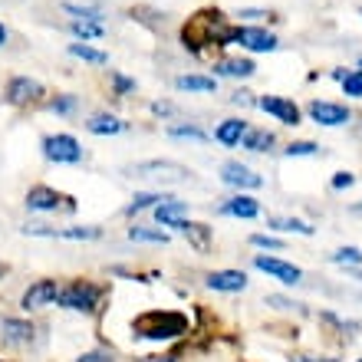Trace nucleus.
Segmentation results:
<instances>
[{"instance_id": "obj_30", "label": "nucleus", "mask_w": 362, "mask_h": 362, "mask_svg": "<svg viewBox=\"0 0 362 362\" xmlns=\"http://www.w3.org/2000/svg\"><path fill=\"white\" fill-rule=\"evenodd\" d=\"M69 30H73V37H79V40H95V37H103L105 33L103 23H83V20H73Z\"/></svg>"}, {"instance_id": "obj_18", "label": "nucleus", "mask_w": 362, "mask_h": 362, "mask_svg": "<svg viewBox=\"0 0 362 362\" xmlns=\"http://www.w3.org/2000/svg\"><path fill=\"white\" fill-rule=\"evenodd\" d=\"M175 230H181V234H185V238H188L191 244H194V250H198V254H208V250H211V228H208V224L181 221V224H178Z\"/></svg>"}, {"instance_id": "obj_43", "label": "nucleus", "mask_w": 362, "mask_h": 362, "mask_svg": "<svg viewBox=\"0 0 362 362\" xmlns=\"http://www.w3.org/2000/svg\"><path fill=\"white\" fill-rule=\"evenodd\" d=\"M142 362H175V359H172V356H145Z\"/></svg>"}, {"instance_id": "obj_19", "label": "nucleus", "mask_w": 362, "mask_h": 362, "mask_svg": "<svg viewBox=\"0 0 362 362\" xmlns=\"http://www.w3.org/2000/svg\"><path fill=\"white\" fill-rule=\"evenodd\" d=\"M221 211H224V214H230V218H257L260 204L254 198H247V194H238V198L224 201V204H221Z\"/></svg>"}, {"instance_id": "obj_5", "label": "nucleus", "mask_w": 362, "mask_h": 362, "mask_svg": "<svg viewBox=\"0 0 362 362\" xmlns=\"http://www.w3.org/2000/svg\"><path fill=\"white\" fill-rule=\"evenodd\" d=\"M57 293H59V284L57 280H49V276H43V280H33V284L23 290V296H20V310H43V306L57 303Z\"/></svg>"}, {"instance_id": "obj_4", "label": "nucleus", "mask_w": 362, "mask_h": 362, "mask_svg": "<svg viewBox=\"0 0 362 362\" xmlns=\"http://www.w3.org/2000/svg\"><path fill=\"white\" fill-rule=\"evenodd\" d=\"M43 155L57 165H76L83 162V148L73 135H47L43 139Z\"/></svg>"}, {"instance_id": "obj_26", "label": "nucleus", "mask_w": 362, "mask_h": 362, "mask_svg": "<svg viewBox=\"0 0 362 362\" xmlns=\"http://www.w3.org/2000/svg\"><path fill=\"white\" fill-rule=\"evenodd\" d=\"M162 201H168V198L158 194V191H142V194H135L132 198V204L125 208V214H139V211H145V208H158Z\"/></svg>"}, {"instance_id": "obj_33", "label": "nucleus", "mask_w": 362, "mask_h": 362, "mask_svg": "<svg viewBox=\"0 0 362 362\" xmlns=\"http://www.w3.org/2000/svg\"><path fill=\"white\" fill-rule=\"evenodd\" d=\"M343 93L346 95H362V69H353L343 76Z\"/></svg>"}, {"instance_id": "obj_16", "label": "nucleus", "mask_w": 362, "mask_h": 362, "mask_svg": "<svg viewBox=\"0 0 362 362\" xmlns=\"http://www.w3.org/2000/svg\"><path fill=\"white\" fill-rule=\"evenodd\" d=\"M33 323H27V320H4L0 323V336H4V343L10 346H27L30 339H33Z\"/></svg>"}, {"instance_id": "obj_31", "label": "nucleus", "mask_w": 362, "mask_h": 362, "mask_svg": "<svg viewBox=\"0 0 362 362\" xmlns=\"http://www.w3.org/2000/svg\"><path fill=\"white\" fill-rule=\"evenodd\" d=\"M333 264H343V267H359V264H362V250L359 247H339V250H333Z\"/></svg>"}, {"instance_id": "obj_20", "label": "nucleus", "mask_w": 362, "mask_h": 362, "mask_svg": "<svg viewBox=\"0 0 362 362\" xmlns=\"http://www.w3.org/2000/svg\"><path fill=\"white\" fill-rule=\"evenodd\" d=\"M244 132H247V122H244V119H224V122L218 125L214 139H218L221 145H240Z\"/></svg>"}, {"instance_id": "obj_45", "label": "nucleus", "mask_w": 362, "mask_h": 362, "mask_svg": "<svg viewBox=\"0 0 362 362\" xmlns=\"http://www.w3.org/2000/svg\"><path fill=\"white\" fill-rule=\"evenodd\" d=\"M0 274H4V264H0Z\"/></svg>"}, {"instance_id": "obj_17", "label": "nucleus", "mask_w": 362, "mask_h": 362, "mask_svg": "<svg viewBox=\"0 0 362 362\" xmlns=\"http://www.w3.org/2000/svg\"><path fill=\"white\" fill-rule=\"evenodd\" d=\"M185 214H188V201H162L158 208H155V221L162 224V228H178L181 221H185Z\"/></svg>"}, {"instance_id": "obj_39", "label": "nucleus", "mask_w": 362, "mask_h": 362, "mask_svg": "<svg viewBox=\"0 0 362 362\" xmlns=\"http://www.w3.org/2000/svg\"><path fill=\"white\" fill-rule=\"evenodd\" d=\"M353 175H349V172H339V175H336V178H333V188H349V185H353Z\"/></svg>"}, {"instance_id": "obj_42", "label": "nucleus", "mask_w": 362, "mask_h": 362, "mask_svg": "<svg viewBox=\"0 0 362 362\" xmlns=\"http://www.w3.org/2000/svg\"><path fill=\"white\" fill-rule=\"evenodd\" d=\"M240 17H250V20H260V17H270L264 10H240Z\"/></svg>"}, {"instance_id": "obj_27", "label": "nucleus", "mask_w": 362, "mask_h": 362, "mask_svg": "<svg viewBox=\"0 0 362 362\" xmlns=\"http://www.w3.org/2000/svg\"><path fill=\"white\" fill-rule=\"evenodd\" d=\"M69 53H73L76 59L95 63V66H105V63H109V57H105L103 49H93V47H86V43H69Z\"/></svg>"}, {"instance_id": "obj_44", "label": "nucleus", "mask_w": 362, "mask_h": 362, "mask_svg": "<svg viewBox=\"0 0 362 362\" xmlns=\"http://www.w3.org/2000/svg\"><path fill=\"white\" fill-rule=\"evenodd\" d=\"M4 43H7V27L0 23V47H4Z\"/></svg>"}, {"instance_id": "obj_37", "label": "nucleus", "mask_w": 362, "mask_h": 362, "mask_svg": "<svg viewBox=\"0 0 362 362\" xmlns=\"http://www.w3.org/2000/svg\"><path fill=\"white\" fill-rule=\"evenodd\" d=\"M112 86H115V93H119V95H122V93H132V89H135V79L122 76V73H112Z\"/></svg>"}, {"instance_id": "obj_11", "label": "nucleus", "mask_w": 362, "mask_h": 362, "mask_svg": "<svg viewBox=\"0 0 362 362\" xmlns=\"http://www.w3.org/2000/svg\"><path fill=\"white\" fill-rule=\"evenodd\" d=\"M257 105L264 109V112L276 115L284 125H300V109H296L290 99H284V95H260Z\"/></svg>"}, {"instance_id": "obj_9", "label": "nucleus", "mask_w": 362, "mask_h": 362, "mask_svg": "<svg viewBox=\"0 0 362 362\" xmlns=\"http://www.w3.org/2000/svg\"><path fill=\"white\" fill-rule=\"evenodd\" d=\"M221 181L224 185H230V188H247V191H254V188H260L264 185V178H260L257 172H250L247 165H240V162H224L221 165Z\"/></svg>"}, {"instance_id": "obj_35", "label": "nucleus", "mask_w": 362, "mask_h": 362, "mask_svg": "<svg viewBox=\"0 0 362 362\" xmlns=\"http://www.w3.org/2000/svg\"><path fill=\"white\" fill-rule=\"evenodd\" d=\"M250 244H254V247H267V250H284V240L270 238V234H254Z\"/></svg>"}, {"instance_id": "obj_36", "label": "nucleus", "mask_w": 362, "mask_h": 362, "mask_svg": "<svg viewBox=\"0 0 362 362\" xmlns=\"http://www.w3.org/2000/svg\"><path fill=\"white\" fill-rule=\"evenodd\" d=\"M49 109H53V112H73V109H76V95H59V99H53Z\"/></svg>"}, {"instance_id": "obj_6", "label": "nucleus", "mask_w": 362, "mask_h": 362, "mask_svg": "<svg viewBox=\"0 0 362 362\" xmlns=\"http://www.w3.org/2000/svg\"><path fill=\"white\" fill-rule=\"evenodd\" d=\"M228 43H240L244 49H254V53H270V49H276V37L260 27L228 30Z\"/></svg>"}, {"instance_id": "obj_25", "label": "nucleus", "mask_w": 362, "mask_h": 362, "mask_svg": "<svg viewBox=\"0 0 362 362\" xmlns=\"http://www.w3.org/2000/svg\"><path fill=\"white\" fill-rule=\"evenodd\" d=\"M129 240H139V244H168V234H165V230L135 224V228H129Z\"/></svg>"}, {"instance_id": "obj_38", "label": "nucleus", "mask_w": 362, "mask_h": 362, "mask_svg": "<svg viewBox=\"0 0 362 362\" xmlns=\"http://www.w3.org/2000/svg\"><path fill=\"white\" fill-rule=\"evenodd\" d=\"M267 303L280 306V310H293V306H300V303H293V300H286V296H267Z\"/></svg>"}, {"instance_id": "obj_21", "label": "nucleus", "mask_w": 362, "mask_h": 362, "mask_svg": "<svg viewBox=\"0 0 362 362\" xmlns=\"http://www.w3.org/2000/svg\"><path fill=\"white\" fill-rule=\"evenodd\" d=\"M254 63L250 59H221L218 66H214V73L218 76H234V79H247V76H254Z\"/></svg>"}, {"instance_id": "obj_10", "label": "nucleus", "mask_w": 362, "mask_h": 362, "mask_svg": "<svg viewBox=\"0 0 362 362\" xmlns=\"http://www.w3.org/2000/svg\"><path fill=\"white\" fill-rule=\"evenodd\" d=\"M254 267L276 276V280H284V284H300V280H303V270L293 267V264H286V260H280V257H264V254H257V257H254Z\"/></svg>"}, {"instance_id": "obj_1", "label": "nucleus", "mask_w": 362, "mask_h": 362, "mask_svg": "<svg viewBox=\"0 0 362 362\" xmlns=\"http://www.w3.org/2000/svg\"><path fill=\"white\" fill-rule=\"evenodd\" d=\"M181 43L191 53H201L204 47H228V30L221 20V10H201L185 23L181 30Z\"/></svg>"}, {"instance_id": "obj_46", "label": "nucleus", "mask_w": 362, "mask_h": 362, "mask_svg": "<svg viewBox=\"0 0 362 362\" xmlns=\"http://www.w3.org/2000/svg\"><path fill=\"white\" fill-rule=\"evenodd\" d=\"M359 69H362V59H359Z\"/></svg>"}, {"instance_id": "obj_13", "label": "nucleus", "mask_w": 362, "mask_h": 362, "mask_svg": "<svg viewBox=\"0 0 362 362\" xmlns=\"http://www.w3.org/2000/svg\"><path fill=\"white\" fill-rule=\"evenodd\" d=\"M310 115H313L316 125H329V129L349 122V109H346V105L320 103V99H316V103H310Z\"/></svg>"}, {"instance_id": "obj_22", "label": "nucleus", "mask_w": 362, "mask_h": 362, "mask_svg": "<svg viewBox=\"0 0 362 362\" xmlns=\"http://www.w3.org/2000/svg\"><path fill=\"white\" fill-rule=\"evenodd\" d=\"M86 129L93 135H119V132H125V122L115 119V115H93L86 122Z\"/></svg>"}, {"instance_id": "obj_15", "label": "nucleus", "mask_w": 362, "mask_h": 362, "mask_svg": "<svg viewBox=\"0 0 362 362\" xmlns=\"http://www.w3.org/2000/svg\"><path fill=\"white\" fill-rule=\"evenodd\" d=\"M63 201H69V198H63L59 191L47 188V185H33V188L27 191V208L30 211H57Z\"/></svg>"}, {"instance_id": "obj_7", "label": "nucleus", "mask_w": 362, "mask_h": 362, "mask_svg": "<svg viewBox=\"0 0 362 362\" xmlns=\"http://www.w3.org/2000/svg\"><path fill=\"white\" fill-rule=\"evenodd\" d=\"M23 234H30V238H53V240H95L103 238V230L99 228H49V224H27L23 228Z\"/></svg>"}, {"instance_id": "obj_8", "label": "nucleus", "mask_w": 362, "mask_h": 362, "mask_svg": "<svg viewBox=\"0 0 362 362\" xmlns=\"http://www.w3.org/2000/svg\"><path fill=\"white\" fill-rule=\"evenodd\" d=\"M129 172L135 175V178H168V181H181V178H188V168L178 162H139L132 165Z\"/></svg>"}, {"instance_id": "obj_41", "label": "nucleus", "mask_w": 362, "mask_h": 362, "mask_svg": "<svg viewBox=\"0 0 362 362\" xmlns=\"http://www.w3.org/2000/svg\"><path fill=\"white\" fill-rule=\"evenodd\" d=\"M152 112H155V115H172V112H175V105H172V103H155V105H152Z\"/></svg>"}, {"instance_id": "obj_34", "label": "nucleus", "mask_w": 362, "mask_h": 362, "mask_svg": "<svg viewBox=\"0 0 362 362\" xmlns=\"http://www.w3.org/2000/svg\"><path fill=\"white\" fill-rule=\"evenodd\" d=\"M320 152V145L316 142H290L286 145V155L290 158H300V155H316Z\"/></svg>"}, {"instance_id": "obj_3", "label": "nucleus", "mask_w": 362, "mask_h": 362, "mask_svg": "<svg viewBox=\"0 0 362 362\" xmlns=\"http://www.w3.org/2000/svg\"><path fill=\"white\" fill-rule=\"evenodd\" d=\"M103 300V290L89 280H73L57 293V306L63 310H79V313H93L95 306Z\"/></svg>"}, {"instance_id": "obj_29", "label": "nucleus", "mask_w": 362, "mask_h": 362, "mask_svg": "<svg viewBox=\"0 0 362 362\" xmlns=\"http://www.w3.org/2000/svg\"><path fill=\"white\" fill-rule=\"evenodd\" d=\"M66 13H73V20H83V23H103V13L95 7H79V4H63Z\"/></svg>"}, {"instance_id": "obj_40", "label": "nucleus", "mask_w": 362, "mask_h": 362, "mask_svg": "<svg viewBox=\"0 0 362 362\" xmlns=\"http://www.w3.org/2000/svg\"><path fill=\"white\" fill-rule=\"evenodd\" d=\"M79 362H115V359L105 353H86V356H79Z\"/></svg>"}, {"instance_id": "obj_12", "label": "nucleus", "mask_w": 362, "mask_h": 362, "mask_svg": "<svg viewBox=\"0 0 362 362\" xmlns=\"http://www.w3.org/2000/svg\"><path fill=\"white\" fill-rule=\"evenodd\" d=\"M40 95H43V86H40L37 79H30V76H17V79H10V86H7V103H10V105H27V103H37Z\"/></svg>"}, {"instance_id": "obj_2", "label": "nucleus", "mask_w": 362, "mask_h": 362, "mask_svg": "<svg viewBox=\"0 0 362 362\" xmlns=\"http://www.w3.org/2000/svg\"><path fill=\"white\" fill-rule=\"evenodd\" d=\"M132 333L142 336V339H178V336L188 333V316L175 313V310H148V313L135 316L132 320Z\"/></svg>"}, {"instance_id": "obj_28", "label": "nucleus", "mask_w": 362, "mask_h": 362, "mask_svg": "<svg viewBox=\"0 0 362 362\" xmlns=\"http://www.w3.org/2000/svg\"><path fill=\"white\" fill-rule=\"evenodd\" d=\"M270 228L293 230V234H303V238H310V234H313V228H310L306 221H296V218H270Z\"/></svg>"}, {"instance_id": "obj_24", "label": "nucleus", "mask_w": 362, "mask_h": 362, "mask_svg": "<svg viewBox=\"0 0 362 362\" xmlns=\"http://www.w3.org/2000/svg\"><path fill=\"white\" fill-rule=\"evenodd\" d=\"M175 86L185 89V93H214V79L211 76H178L175 79Z\"/></svg>"}, {"instance_id": "obj_32", "label": "nucleus", "mask_w": 362, "mask_h": 362, "mask_svg": "<svg viewBox=\"0 0 362 362\" xmlns=\"http://www.w3.org/2000/svg\"><path fill=\"white\" fill-rule=\"evenodd\" d=\"M168 135H172V139H191V142H204V139H208L198 125H172Z\"/></svg>"}, {"instance_id": "obj_14", "label": "nucleus", "mask_w": 362, "mask_h": 362, "mask_svg": "<svg viewBox=\"0 0 362 362\" xmlns=\"http://www.w3.org/2000/svg\"><path fill=\"white\" fill-rule=\"evenodd\" d=\"M204 284L211 290H218V293H240V290H247V274H240V270H214V274H208Z\"/></svg>"}, {"instance_id": "obj_23", "label": "nucleus", "mask_w": 362, "mask_h": 362, "mask_svg": "<svg viewBox=\"0 0 362 362\" xmlns=\"http://www.w3.org/2000/svg\"><path fill=\"white\" fill-rule=\"evenodd\" d=\"M240 145H244L247 152H267L270 145H274V135H270L267 129H247L244 139H240Z\"/></svg>"}]
</instances>
